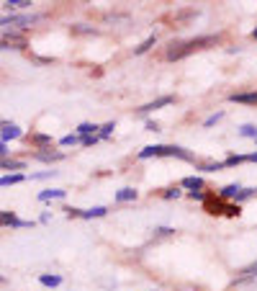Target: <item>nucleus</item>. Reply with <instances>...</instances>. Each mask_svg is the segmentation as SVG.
<instances>
[{
    "mask_svg": "<svg viewBox=\"0 0 257 291\" xmlns=\"http://www.w3.org/2000/svg\"><path fill=\"white\" fill-rule=\"evenodd\" d=\"M155 41H157V36H155V34H152V36H147V39H144V41L139 44V47L134 49V54H144V52H147L149 47H155Z\"/></svg>",
    "mask_w": 257,
    "mask_h": 291,
    "instance_id": "19",
    "label": "nucleus"
},
{
    "mask_svg": "<svg viewBox=\"0 0 257 291\" xmlns=\"http://www.w3.org/2000/svg\"><path fill=\"white\" fill-rule=\"evenodd\" d=\"M34 157L36 160H44V162H52V160H62L65 155H62V152H36Z\"/></svg>",
    "mask_w": 257,
    "mask_h": 291,
    "instance_id": "16",
    "label": "nucleus"
},
{
    "mask_svg": "<svg viewBox=\"0 0 257 291\" xmlns=\"http://www.w3.org/2000/svg\"><path fill=\"white\" fill-rule=\"evenodd\" d=\"M252 36H255V39H257V28H255V31H252Z\"/></svg>",
    "mask_w": 257,
    "mask_h": 291,
    "instance_id": "38",
    "label": "nucleus"
},
{
    "mask_svg": "<svg viewBox=\"0 0 257 291\" xmlns=\"http://www.w3.org/2000/svg\"><path fill=\"white\" fill-rule=\"evenodd\" d=\"M31 5H34L31 0H5L3 3L5 10H23V8H31Z\"/></svg>",
    "mask_w": 257,
    "mask_h": 291,
    "instance_id": "9",
    "label": "nucleus"
},
{
    "mask_svg": "<svg viewBox=\"0 0 257 291\" xmlns=\"http://www.w3.org/2000/svg\"><path fill=\"white\" fill-rule=\"evenodd\" d=\"M147 129H149V132H160V127L155 124V121H149V124H147Z\"/></svg>",
    "mask_w": 257,
    "mask_h": 291,
    "instance_id": "36",
    "label": "nucleus"
},
{
    "mask_svg": "<svg viewBox=\"0 0 257 291\" xmlns=\"http://www.w3.org/2000/svg\"><path fill=\"white\" fill-rule=\"evenodd\" d=\"M98 129H100V127H95V124H80V127H78V132H80L83 137H90V134H95Z\"/></svg>",
    "mask_w": 257,
    "mask_h": 291,
    "instance_id": "21",
    "label": "nucleus"
},
{
    "mask_svg": "<svg viewBox=\"0 0 257 291\" xmlns=\"http://www.w3.org/2000/svg\"><path fill=\"white\" fill-rule=\"evenodd\" d=\"M155 232H157V235H172V232H175V229H170V227H157V229H155Z\"/></svg>",
    "mask_w": 257,
    "mask_h": 291,
    "instance_id": "34",
    "label": "nucleus"
},
{
    "mask_svg": "<svg viewBox=\"0 0 257 291\" xmlns=\"http://www.w3.org/2000/svg\"><path fill=\"white\" fill-rule=\"evenodd\" d=\"M147 157H180V160H193V155L183 147H168V145H152V147H144L139 152V160Z\"/></svg>",
    "mask_w": 257,
    "mask_h": 291,
    "instance_id": "1",
    "label": "nucleus"
},
{
    "mask_svg": "<svg viewBox=\"0 0 257 291\" xmlns=\"http://www.w3.org/2000/svg\"><path fill=\"white\" fill-rule=\"evenodd\" d=\"M221 116H224V114H221V111H219V114H214V116H208V119H206V121H203V127H214V124H216V121H219V119H221Z\"/></svg>",
    "mask_w": 257,
    "mask_h": 291,
    "instance_id": "28",
    "label": "nucleus"
},
{
    "mask_svg": "<svg viewBox=\"0 0 257 291\" xmlns=\"http://www.w3.org/2000/svg\"><path fill=\"white\" fill-rule=\"evenodd\" d=\"M245 160H247L245 155H229V157H226L221 165H224V167H229V165H239V162H245Z\"/></svg>",
    "mask_w": 257,
    "mask_h": 291,
    "instance_id": "22",
    "label": "nucleus"
},
{
    "mask_svg": "<svg viewBox=\"0 0 257 291\" xmlns=\"http://www.w3.org/2000/svg\"><path fill=\"white\" fill-rule=\"evenodd\" d=\"M31 142H34L36 147H49V145H52V137H49V134H31Z\"/></svg>",
    "mask_w": 257,
    "mask_h": 291,
    "instance_id": "18",
    "label": "nucleus"
},
{
    "mask_svg": "<svg viewBox=\"0 0 257 291\" xmlns=\"http://www.w3.org/2000/svg\"><path fill=\"white\" fill-rule=\"evenodd\" d=\"M214 41H216V36L190 39V41H185V44H177V47H172V49L168 52V57H170V59H183V57H188L190 52H195V49H203L206 44H214Z\"/></svg>",
    "mask_w": 257,
    "mask_h": 291,
    "instance_id": "2",
    "label": "nucleus"
},
{
    "mask_svg": "<svg viewBox=\"0 0 257 291\" xmlns=\"http://www.w3.org/2000/svg\"><path fill=\"white\" fill-rule=\"evenodd\" d=\"M52 198H65V191L62 188H47L39 193V201H52Z\"/></svg>",
    "mask_w": 257,
    "mask_h": 291,
    "instance_id": "12",
    "label": "nucleus"
},
{
    "mask_svg": "<svg viewBox=\"0 0 257 291\" xmlns=\"http://www.w3.org/2000/svg\"><path fill=\"white\" fill-rule=\"evenodd\" d=\"M239 134H242V137H257V127H252V124H245V127L239 129Z\"/></svg>",
    "mask_w": 257,
    "mask_h": 291,
    "instance_id": "24",
    "label": "nucleus"
},
{
    "mask_svg": "<svg viewBox=\"0 0 257 291\" xmlns=\"http://www.w3.org/2000/svg\"><path fill=\"white\" fill-rule=\"evenodd\" d=\"M203 209H206L208 214H224L221 198H211V196H206V198H203Z\"/></svg>",
    "mask_w": 257,
    "mask_h": 291,
    "instance_id": "7",
    "label": "nucleus"
},
{
    "mask_svg": "<svg viewBox=\"0 0 257 291\" xmlns=\"http://www.w3.org/2000/svg\"><path fill=\"white\" fill-rule=\"evenodd\" d=\"M237 193H239V186H237V183H232V186L221 188V198H237Z\"/></svg>",
    "mask_w": 257,
    "mask_h": 291,
    "instance_id": "20",
    "label": "nucleus"
},
{
    "mask_svg": "<svg viewBox=\"0 0 257 291\" xmlns=\"http://www.w3.org/2000/svg\"><path fill=\"white\" fill-rule=\"evenodd\" d=\"M85 147H90V145H95L98 142V134H90V137H83V140H80Z\"/></svg>",
    "mask_w": 257,
    "mask_h": 291,
    "instance_id": "31",
    "label": "nucleus"
},
{
    "mask_svg": "<svg viewBox=\"0 0 257 291\" xmlns=\"http://www.w3.org/2000/svg\"><path fill=\"white\" fill-rule=\"evenodd\" d=\"M108 211L105 206H95V209H87V211H80V217L83 219H93V217H103V214Z\"/></svg>",
    "mask_w": 257,
    "mask_h": 291,
    "instance_id": "17",
    "label": "nucleus"
},
{
    "mask_svg": "<svg viewBox=\"0 0 257 291\" xmlns=\"http://www.w3.org/2000/svg\"><path fill=\"white\" fill-rule=\"evenodd\" d=\"M18 137H23L21 127H16V124H0V142H10V140H18Z\"/></svg>",
    "mask_w": 257,
    "mask_h": 291,
    "instance_id": "5",
    "label": "nucleus"
},
{
    "mask_svg": "<svg viewBox=\"0 0 257 291\" xmlns=\"http://www.w3.org/2000/svg\"><path fill=\"white\" fill-rule=\"evenodd\" d=\"M170 103H172V96H162V98H157V101H152V103L142 106V109H139V114H149V111H157V109H162V106H170Z\"/></svg>",
    "mask_w": 257,
    "mask_h": 291,
    "instance_id": "6",
    "label": "nucleus"
},
{
    "mask_svg": "<svg viewBox=\"0 0 257 291\" xmlns=\"http://www.w3.org/2000/svg\"><path fill=\"white\" fill-rule=\"evenodd\" d=\"M162 196H165V198H180V191H177V188H168Z\"/></svg>",
    "mask_w": 257,
    "mask_h": 291,
    "instance_id": "32",
    "label": "nucleus"
},
{
    "mask_svg": "<svg viewBox=\"0 0 257 291\" xmlns=\"http://www.w3.org/2000/svg\"><path fill=\"white\" fill-rule=\"evenodd\" d=\"M10 155V149H8V145L5 142H0V160H5Z\"/></svg>",
    "mask_w": 257,
    "mask_h": 291,
    "instance_id": "33",
    "label": "nucleus"
},
{
    "mask_svg": "<svg viewBox=\"0 0 257 291\" xmlns=\"http://www.w3.org/2000/svg\"><path fill=\"white\" fill-rule=\"evenodd\" d=\"M0 167H3V170H23V167H26V162H21V160H0Z\"/></svg>",
    "mask_w": 257,
    "mask_h": 291,
    "instance_id": "15",
    "label": "nucleus"
},
{
    "mask_svg": "<svg viewBox=\"0 0 257 291\" xmlns=\"http://www.w3.org/2000/svg\"><path fill=\"white\" fill-rule=\"evenodd\" d=\"M190 198H193V201H195V198H198V201H203V198H206V196H203L201 191H190Z\"/></svg>",
    "mask_w": 257,
    "mask_h": 291,
    "instance_id": "35",
    "label": "nucleus"
},
{
    "mask_svg": "<svg viewBox=\"0 0 257 291\" xmlns=\"http://www.w3.org/2000/svg\"><path fill=\"white\" fill-rule=\"evenodd\" d=\"M229 101H234V103H250V106H255V103H257V93H234V96H229Z\"/></svg>",
    "mask_w": 257,
    "mask_h": 291,
    "instance_id": "11",
    "label": "nucleus"
},
{
    "mask_svg": "<svg viewBox=\"0 0 257 291\" xmlns=\"http://www.w3.org/2000/svg\"><path fill=\"white\" fill-rule=\"evenodd\" d=\"M39 284H41V286H52V289H54V286L62 284V276H49V273H41V276H39Z\"/></svg>",
    "mask_w": 257,
    "mask_h": 291,
    "instance_id": "14",
    "label": "nucleus"
},
{
    "mask_svg": "<svg viewBox=\"0 0 257 291\" xmlns=\"http://www.w3.org/2000/svg\"><path fill=\"white\" fill-rule=\"evenodd\" d=\"M137 191L134 188H121V191H116V201H137Z\"/></svg>",
    "mask_w": 257,
    "mask_h": 291,
    "instance_id": "13",
    "label": "nucleus"
},
{
    "mask_svg": "<svg viewBox=\"0 0 257 291\" xmlns=\"http://www.w3.org/2000/svg\"><path fill=\"white\" fill-rule=\"evenodd\" d=\"M221 167H224L221 162H206V165H203V170H208V173H214V170H221Z\"/></svg>",
    "mask_w": 257,
    "mask_h": 291,
    "instance_id": "30",
    "label": "nucleus"
},
{
    "mask_svg": "<svg viewBox=\"0 0 257 291\" xmlns=\"http://www.w3.org/2000/svg\"><path fill=\"white\" fill-rule=\"evenodd\" d=\"M255 191H257V188H239L237 201H247V198H252V196H255Z\"/></svg>",
    "mask_w": 257,
    "mask_h": 291,
    "instance_id": "23",
    "label": "nucleus"
},
{
    "mask_svg": "<svg viewBox=\"0 0 257 291\" xmlns=\"http://www.w3.org/2000/svg\"><path fill=\"white\" fill-rule=\"evenodd\" d=\"M54 173H57V170H44V173H34V175H31V180H41V178H52Z\"/></svg>",
    "mask_w": 257,
    "mask_h": 291,
    "instance_id": "29",
    "label": "nucleus"
},
{
    "mask_svg": "<svg viewBox=\"0 0 257 291\" xmlns=\"http://www.w3.org/2000/svg\"><path fill=\"white\" fill-rule=\"evenodd\" d=\"M247 160H252V162H257V152H252V155H245Z\"/></svg>",
    "mask_w": 257,
    "mask_h": 291,
    "instance_id": "37",
    "label": "nucleus"
},
{
    "mask_svg": "<svg viewBox=\"0 0 257 291\" xmlns=\"http://www.w3.org/2000/svg\"><path fill=\"white\" fill-rule=\"evenodd\" d=\"M3 49H26V36L13 31V28H8V31L0 36V52Z\"/></svg>",
    "mask_w": 257,
    "mask_h": 291,
    "instance_id": "3",
    "label": "nucleus"
},
{
    "mask_svg": "<svg viewBox=\"0 0 257 291\" xmlns=\"http://www.w3.org/2000/svg\"><path fill=\"white\" fill-rule=\"evenodd\" d=\"M0 227H13V229H18V227H34V222L18 219L16 211H0Z\"/></svg>",
    "mask_w": 257,
    "mask_h": 291,
    "instance_id": "4",
    "label": "nucleus"
},
{
    "mask_svg": "<svg viewBox=\"0 0 257 291\" xmlns=\"http://www.w3.org/2000/svg\"><path fill=\"white\" fill-rule=\"evenodd\" d=\"M183 188L201 191V188H203V178H198V175H188V178H183Z\"/></svg>",
    "mask_w": 257,
    "mask_h": 291,
    "instance_id": "10",
    "label": "nucleus"
},
{
    "mask_svg": "<svg viewBox=\"0 0 257 291\" xmlns=\"http://www.w3.org/2000/svg\"><path fill=\"white\" fill-rule=\"evenodd\" d=\"M113 129H116L113 121H111V124H105V127H100V137H103V140H108V137L113 134Z\"/></svg>",
    "mask_w": 257,
    "mask_h": 291,
    "instance_id": "26",
    "label": "nucleus"
},
{
    "mask_svg": "<svg viewBox=\"0 0 257 291\" xmlns=\"http://www.w3.org/2000/svg\"><path fill=\"white\" fill-rule=\"evenodd\" d=\"M3 281H5V279H3V276H0V284H3Z\"/></svg>",
    "mask_w": 257,
    "mask_h": 291,
    "instance_id": "39",
    "label": "nucleus"
},
{
    "mask_svg": "<svg viewBox=\"0 0 257 291\" xmlns=\"http://www.w3.org/2000/svg\"><path fill=\"white\" fill-rule=\"evenodd\" d=\"M255 140H257V137H255Z\"/></svg>",
    "mask_w": 257,
    "mask_h": 291,
    "instance_id": "40",
    "label": "nucleus"
},
{
    "mask_svg": "<svg viewBox=\"0 0 257 291\" xmlns=\"http://www.w3.org/2000/svg\"><path fill=\"white\" fill-rule=\"evenodd\" d=\"M23 180H26V175H23V173H8V175L0 178V188H5V186H16V183H23Z\"/></svg>",
    "mask_w": 257,
    "mask_h": 291,
    "instance_id": "8",
    "label": "nucleus"
},
{
    "mask_svg": "<svg viewBox=\"0 0 257 291\" xmlns=\"http://www.w3.org/2000/svg\"><path fill=\"white\" fill-rule=\"evenodd\" d=\"M224 214H226V217H239V206L237 204H226L224 206Z\"/></svg>",
    "mask_w": 257,
    "mask_h": 291,
    "instance_id": "25",
    "label": "nucleus"
},
{
    "mask_svg": "<svg viewBox=\"0 0 257 291\" xmlns=\"http://www.w3.org/2000/svg\"><path fill=\"white\" fill-rule=\"evenodd\" d=\"M78 142H80V137H78V134H67V137H65V140H62V142H59V145H65V147H70V145H78Z\"/></svg>",
    "mask_w": 257,
    "mask_h": 291,
    "instance_id": "27",
    "label": "nucleus"
}]
</instances>
